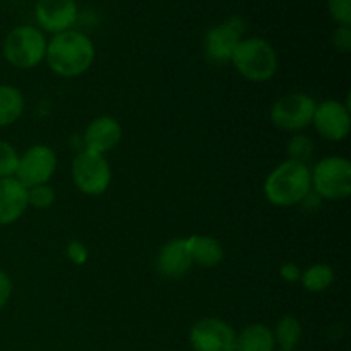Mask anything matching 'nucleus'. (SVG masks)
<instances>
[{"label":"nucleus","instance_id":"1","mask_svg":"<svg viewBox=\"0 0 351 351\" xmlns=\"http://www.w3.org/2000/svg\"><path fill=\"white\" fill-rule=\"evenodd\" d=\"M96 48L91 38L81 31L69 29L53 34L48 40L45 62L55 75L75 79L84 75L93 67Z\"/></svg>","mask_w":351,"mask_h":351},{"label":"nucleus","instance_id":"2","mask_svg":"<svg viewBox=\"0 0 351 351\" xmlns=\"http://www.w3.org/2000/svg\"><path fill=\"white\" fill-rule=\"evenodd\" d=\"M264 197L276 208L302 204L312 192L311 167L285 160L267 173L263 185Z\"/></svg>","mask_w":351,"mask_h":351},{"label":"nucleus","instance_id":"3","mask_svg":"<svg viewBox=\"0 0 351 351\" xmlns=\"http://www.w3.org/2000/svg\"><path fill=\"white\" fill-rule=\"evenodd\" d=\"M230 64L243 79L261 84L276 75L280 60L269 41L259 36H250L240 40Z\"/></svg>","mask_w":351,"mask_h":351},{"label":"nucleus","instance_id":"4","mask_svg":"<svg viewBox=\"0 0 351 351\" xmlns=\"http://www.w3.org/2000/svg\"><path fill=\"white\" fill-rule=\"evenodd\" d=\"M48 40L36 26H17L7 33L2 45L3 58L9 65L19 71H31L45 62Z\"/></svg>","mask_w":351,"mask_h":351},{"label":"nucleus","instance_id":"5","mask_svg":"<svg viewBox=\"0 0 351 351\" xmlns=\"http://www.w3.org/2000/svg\"><path fill=\"white\" fill-rule=\"evenodd\" d=\"M312 192L324 201H345L351 195V163L348 158L326 156L311 168Z\"/></svg>","mask_w":351,"mask_h":351},{"label":"nucleus","instance_id":"6","mask_svg":"<svg viewBox=\"0 0 351 351\" xmlns=\"http://www.w3.org/2000/svg\"><path fill=\"white\" fill-rule=\"evenodd\" d=\"M74 187L88 197H99L112 185V168L103 154L81 149L71 165Z\"/></svg>","mask_w":351,"mask_h":351},{"label":"nucleus","instance_id":"7","mask_svg":"<svg viewBox=\"0 0 351 351\" xmlns=\"http://www.w3.org/2000/svg\"><path fill=\"white\" fill-rule=\"evenodd\" d=\"M317 101L304 91L285 93L273 103L269 119L276 129L288 134L304 132L312 125V117Z\"/></svg>","mask_w":351,"mask_h":351},{"label":"nucleus","instance_id":"8","mask_svg":"<svg viewBox=\"0 0 351 351\" xmlns=\"http://www.w3.org/2000/svg\"><path fill=\"white\" fill-rule=\"evenodd\" d=\"M58 167V158L53 147L48 144H34L23 154H19V163L14 177L26 189L36 185L50 184Z\"/></svg>","mask_w":351,"mask_h":351},{"label":"nucleus","instance_id":"9","mask_svg":"<svg viewBox=\"0 0 351 351\" xmlns=\"http://www.w3.org/2000/svg\"><path fill=\"white\" fill-rule=\"evenodd\" d=\"M245 33V23L240 17H230L225 23L213 26L204 34V55L213 65H225L232 62L233 51Z\"/></svg>","mask_w":351,"mask_h":351},{"label":"nucleus","instance_id":"10","mask_svg":"<svg viewBox=\"0 0 351 351\" xmlns=\"http://www.w3.org/2000/svg\"><path fill=\"white\" fill-rule=\"evenodd\" d=\"M312 127L329 143L345 141L351 129L350 103L339 99H324L317 103L312 117Z\"/></svg>","mask_w":351,"mask_h":351},{"label":"nucleus","instance_id":"11","mask_svg":"<svg viewBox=\"0 0 351 351\" xmlns=\"http://www.w3.org/2000/svg\"><path fill=\"white\" fill-rule=\"evenodd\" d=\"M237 332L219 317H202L189 332V343L194 351H233Z\"/></svg>","mask_w":351,"mask_h":351},{"label":"nucleus","instance_id":"12","mask_svg":"<svg viewBox=\"0 0 351 351\" xmlns=\"http://www.w3.org/2000/svg\"><path fill=\"white\" fill-rule=\"evenodd\" d=\"M34 17L41 31L58 34L74 29L79 9L75 0H38L34 5Z\"/></svg>","mask_w":351,"mask_h":351},{"label":"nucleus","instance_id":"13","mask_svg":"<svg viewBox=\"0 0 351 351\" xmlns=\"http://www.w3.org/2000/svg\"><path fill=\"white\" fill-rule=\"evenodd\" d=\"M123 136V129L119 120L112 115L95 117L86 125L82 134V149L91 153L103 154L110 153L120 144Z\"/></svg>","mask_w":351,"mask_h":351},{"label":"nucleus","instance_id":"14","mask_svg":"<svg viewBox=\"0 0 351 351\" xmlns=\"http://www.w3.org/2000/svg\"><path fill=\"white\" fill-rule=\"evenodd\" d=\"M154 266L160 276L167 280H182L192 269V259L185 239H171L158 252Z\"/></svg>","mask_w":351,"mask_h":351},{"label":"nucleus","instance_id":"15","mask_svg":"<svg viewBox=\"0 0 351 351\" xmlns=\"http://www.w3.org/2000/svg\"><path fill=\"white\" fill-rule=\"evenodd\" d=\"M27 208V189L16 177L0 178V226L19 221Z\"/></svg>","mask_w":351,"mask_h":351},{"label":"nucleus","instance_id":"16","mask_svg":"<svg viewBox=\"0 0 351 351\" xmlns=\"http://www.w3.org/2000/svg\"><path fill=\"white\" fill-rule=\"evenodd\" d=\"M187 242L189 254L194 266L211 267L219 266L225 259V249H223L221 242L211 235H191L185 239Z\"/></svg>","mask_w":351,"mask_h":351},{"label":"nucleus","instance_id":"17","mask_svg":"<svg viewBox=\"0 0 351 351\" xmlns=\"http://www.w3.org/2000/svg\"><path fill=\"white\" fill-rule=\"evenodd\" d=\"M276 343H274L273 331L269 326L261 324H249L237 332L235 350L233 351H274Z\"/></svg>","mask_w":351,"mask_h":351},{"label":"nucleus","instance_id":"18","mask_svg":"<svg viewBox=\"0 0 351 351\" xmlns=\"http://www.w3.org/2000/svg\"><path fill=\"white\" fill-rule=\"evenodd\" d=\"M24 95L19 88L10 84H0V129L10 127L23 117Z\"/></svg>","mask_w":351,"mask_h":351},{"label":"nucleus","instance_id":"19","mask_svg":"<svg viewBox=\"0 0 351 351\" xmlns=\"http://www.w3.org/2000/svg\"><path fill=\"white\" fill-rule=\"evenodd\" d=\"M335 269L324 263L312 264L311 267L302 271L300 276L302 287H304L305 291H311V293H322V291L329 290L332 283H335Z\"/></svg>","mask_w":351,"mask_h":351},{"label":"nucleus","instance_id":"20","mask_svg":"<svg viewBox=\"0 0 351 351\" xmlns=\"http://www.w3.org/2000/svg\"><path fill=\"white\" fill-rule=\"evenodd\" d=\"M274 336V343L280 346V350H297L300 345L304 329H302L300 321L293 315H283L278 319L274 329H271Z\"/></svg>","mask_w":351,"mask_h":351},{"label":"nucleus","instance_id":"21","mask_svg":"<svg viewBox=\"0 0 351 351\" xmlns=\"http://www.w3.org/2000/svg\"><path fill=\"white\" fill-rule=\"evenodd\" d=\"M315 143L311 136L305 132L291 134L290 139L287 143V154L288 160L297 161V163L308 165L311 163L312 156H314Z\"/></svg>","mask_w":351,"mask_h":351},{"label":"nucleus","instance_id":"22","mask_svg":"<svg viewBox=\"0 0 351 351\" xmlns=\"http://www.w3.org/2000/svg\"><path fill=\"white\" fill-rule=\"evenodd\" d=\"M57 201L55 189L50 184L36 185V187L27 189V206L34 209H50Z\"/></svg>","mask_w":351,"mask_h":351},{"label":"nucleus","instance_id":"23","mask_svg":"<svg viewBox=\"0 0 351 351\" xmlns=\"http://www.w3.org/2000/svg\"><path fill=\"white\" fill-rule=\"evenodd\" d=\"M19 153L16 147L7 141L0 139V178H9L16 175Z\"/></svg>","mask_w":351,"mask_h":351},{"label":"nucleus","instance_id":"24","mask_svg":"<svg viewBox=\"0 0 351 351\" xmlns=\"http://www.w3.org/2000/svg\"><path fill=\"white\" fill-rule=\"evenodd\" d=\"M328 10L338 26L351 27V0H328Z\"/></svg>","mask_w":351,"mask_h":351},{"label":"nucleus","instance_id":"25","mask_svg":"<svg viewBox=\"0 0 351 351\" xmlns=\"http://www.w3.org/2000/svg\"><path fill=\"white\" fill-rule=\"evenodd\" d=\"M65 256L74 266H84L89 261V249L81 240H71L65 247Z\"/></svg>","mask_w":351,"mask_h":351},{"label":"nucleus","instance_id":"26","mask_svg":"<svg viewBox=\"0 0 351 351\" xmlns=\"http://www.w3.org/2000/svg\"><path fill=\"white\" fill-rule=\"evenodd\" d=\"M331 43L339 53H350L351 51V27L338 26L332 31Z\"/></svg>","mask_w":351,"mask_h":351},{"label":"nucleus","instance_id":"27","mask_svg":"<svg viewBox=\"0 0 351 351\" xmlns=\"http://www.w3.org/2000/svg\"><path fill=\"white\" fill-rule=\"evenodd\" d=\"M12 278H10L5 271L0 269V311H2L3 307H7V304H9L10 298H12Z\"/></svg>","mask_w":351,"mask_h":351},{"label":"nucleus","instance_id":"28","mask_svg":"<svg viewBox=\"0 0 351 351\" xmlns=\"http://www.w3.org/2000/svg\"><path fill=\"white\" fill-rule=\"evenodd\" d=\"M280 278L283 281H287V283H297V281H300V276H302V269L298 267V264L291 263V261H288V263H285L283 266L280 267Z\"/></svg>","mask_w":351,"mask_h":351},{"label":"nucleus","instance_id":"29","mask_svg":"<svg viewBox=\"0 0 351 351\" xmlns=\"http://www.w3.org/2000/svg\"><path fill=\"white\" fill-rule=\"evenodd\" d=\"M280 351H297V350H280Z\"/></svg>","mask_w":351,"mask_h":351}]
</instances>
